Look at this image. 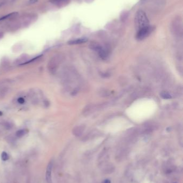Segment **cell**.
<instances>
[{"label":"cell","mask_w":183,"mask_h":183,"mask_svg":"<svg viewBox=\"0 0 183 183\" xmlns=\"http://www.w3.org/2000/svg\"><path fill=\"white\" fill-rule=\"evenodd\" d=\"M135 26L138 30L149 25V19L146 13L141 10L137 11L135 17Z\"/></svg>","instance_id":"1"},{"label":"cell","mask_w":183,"mask_h":183,"mask_svg":"<svg viewBox=\"0 0 183 183\" xmlns=\"http://www.w3.org/2000/svg\"><path fill=\"white\" fill-rule=\"evenodd\" d=\"M153 31V27L151 26H146L138 30L136 34V39L138 40H143L151 33Z\"/></svg>","instance_id":"2"},{"label":"cell","mask_w":183,"mask_h":183,"mask_svg":"<svg viewBox=\"0 0 183 183\" xmlns=\"http://www.w3.org/2000/svg\"><path fill=\"white\" fill-rule=\"evenodd\" d=\"M60 63V57L56 56L53 57L52 59L50 61L48 68L49 69V71L52 73V74H54L56 72V70H57V68L58 66Z\"/></svg>","instance_id":"3"},{"label":"cell","mask_w":183,"mask_h":183,"mask_svg":"<svg viewBox=\"0 0 183 183\" xmlns=\"http://www.w3.org/2000/svg\"><path fill=\"white\" fill-rule=\"evenodd\" d=\"M53 166V161L51 160L47 167L46 171V179L47 183H52V171Z\"/></svg>","instance_id":"4"},{"label":"cell","mask_w":183,"mask_h":183,"mask_svg":"<svg viewBox=\"0 0 183 183\" xmlns=\"http://www.w3.org/2000/svg\"><path fill=\"white\" fill-rule=\"evenodd\" d=\"M85 130L84 125H78L74 127L72 130V133L76 137H80L81 135Z\"/></svg>","instance_id":"5"},{"label":"cell","mask_w":183,"mask_h":183,"mask_svg":"<svg viewBox=\"0 0 183 183\" xmlns=\"http://www.w3.org/2000/svg\"><path fill=\"white\" fill-rule=\"evenodd\" d=\"M87 40L88 39L85 38H79L75 40H71V41L68 42V44H69V45H78V44H80L86 42L87 41Z\"/></svg>","instance_id":"6"},{"label":"cell","mask_w":183,"mask_h":183,"mask_svg":"<svg viewBox=\"0 0 183 183\" xmlns=\"http://www.w3.org/2000/svg\"><path fill=\"white\" fill-rule=\"evenodd\" d=\"M94 109V105H88L84 108L83 114L84 115H88L93 111Z\"/></svg>","instance_id":"7"},{"label":"cell","mask_w":183,"mask_h":183,"mask_svg":"<svg viewBox=\"0 0 183 183\" xmlns=\"http://www.w3.org/2000/svg\"><path fill=\"white\" fill-rule=\"evenodd\" d=\"M115 168L112 164H108L104 168V172L105 174H111L114 171Z\"/></svg>","instance_id":"8"},{"label":"cell","mask_w":183,"mask_h":183,"mask_svg":"<svg viewBox=\"0 0 183 183\" xmlns=\"http://www.w3.org/2000/svg\"><path fill=\"white\" fill-rule=\"evenodd\" d=\"M28 132V130L26 129H20L18 130L16 132V135L17 138H22L26 135Z\"/></svg>","instance_id":"9"},{"label":"cell","mask_w":183,"mask_h":183,"mask_svg":"<svg viewBox=\"0 0 183 183\" xmlns=\"http://www.w3.org/2000/svg\"><path fill=\"white\" fill-rule=\"evenodd\" d=\"M97 52H98L99 55L100 56V57L101 58H103V59L105 60L107 58V57H108L107 52H106V51L104 49L102 48L101 47H100V48L97 50Z\"/></svg>","instance_id":"10"},{"label":"cell","mask_w":183,"mask_h":183,"mask_svg":"<svg viewBox=\"0 0 183 183\" xmlns=\"http://www.w3.org/2000/svg\"><path fill=\"white\" fill-rule=\"evenodd\" d=\"M17 14H18V12H12V13H11L10 14H7V15H6L2 17L1 18H0V21H2V20H3L6 19H8V18H11V17H12L14 16L17 15Z\"/></svg>","instance_id":"11"},{"label":"cell","mask_w":183,"mask_h":183,"mask_svg":"<svg viewBox=\"0 0 183 183\" xmlns=\"http://www.w3.org/2000/svg\"><path fill=\"white\" fill-rule=\"evenodd\" d=\"M160 96L163 97L164 99H169L171 98V96L170 95L166 92H163L160 93Z\"/></svg>","instance_id":"12"},{"label":"cell","mask_w":183,"mask_h":183,"mask_svg":"<svg viewBox=\"0 0 183 183\" xmlns=\"http://www.w3.org/2000/svg\"><path fill=\"white\" fill-rule=\"evenodd\" d=\"M9 156L8 155V154L5 152H3L1 154V159L3 161H6L9 160Z\"/></svg>","instance_id":"13"},{"label":"cell","mask_w":183,"mask_h":183,"mask_svg":"<svg viewBox=\"0 0 183 183\" xmlns=\"http://www.w3.org/2000/svg\"><path fill=\"white\" fill-rule=\"evenodd\" d=\"M17 102H18V103H20V104H23L25 102V100L23 97H19L17 99Z\"/></svg>","instance_id":"14"},{"label":"cell","mask_w":183,"mask_h":183,"mask_svg":"<svg viewBox=\"0 0 183 183\" xmlns=\"http://www.w3.org/2000/svg\"><path fill=\"white\" fill-rule=\"evenodd\" d=\"M38 1V0H29L28 3H30V4H34V3H36Z\"/></svg>","instance_id":"15"},{"label":"cell","mask_w":183,"mask_h":183,"mask_svg":"<svg viewBox=\"0 0 183 183\" xmlns=\"http://www.w3.org/2000/svg\"><path fill=\"white\" fill-rule=\"evenodd\" d=\"M102 183H111V182L110 180V179H105V180L102 182Z\"/></svg>","instance_id":"16"},{"label":"cell","mask_w":183,"mask_h":183,"mask_svg":"<svg viewBox=\"0 0 183 183\" xmlns=\"http://www.w3.org/2000/svg\"><path fill=\"white\" fill-rule=\"evenodd\" d=\"M64 1V0H50L51 2H53V3H56V2H59L61 1Z\"/></svg>","instance_id":"17"},{"label":"cell","mask_w":183,"mask_h":183,"mask_svg":"<svg viewBox=\"0 0 183 183\" xmlns=\"http://www.w3.org/2000/svg\"><path fill=\"white\" fill-rule=\"evenodd\" d=\"M3 37V33L0 32V39H1Z\"/></svg>","instance_id":"18"}]
</instances>
